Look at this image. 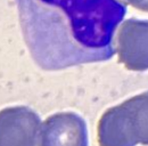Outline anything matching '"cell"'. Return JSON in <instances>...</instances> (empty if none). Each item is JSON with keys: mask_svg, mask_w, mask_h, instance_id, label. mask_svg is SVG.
<instances>
[{"mask_svg": "<svg viewBox=\"0 0 148 146\" xmlns=\"http://www.w3.org/2000/svg\"><path fill=\"white\" fill-rule=\"evenodd\" d=\"M42 121L27 106H12L0 111V146H38Z\"/></svg>", "mask_w": 148, "mask_h": 146, "instance_id": "277c9868", "label": "cell"}, {"mask_svg": "<svg viewBox=\"0 0 148 146\" xmlns=\"http://www.w3.org/2000/svg\"><path fill=\"white\" fill-rule=\"evenodd\" d=\"M24 40L42 70L99 63L115 55L127 13L121 0H16Z\"/></svg>", "mask_w": 148, "mask_h": 146, "instance_id": "6da1fadb", "label": "cell"}, {"mask_svg": "<svg viewBox=\"0 0 148 146\" xmlns=\"http://www.w3.org/2000/svg\"><path fill=\"white\" fill-rule=\"evenodd\" d=\"M124 1L137 9L148 12V0H124Z\"/></svg>", "mask_w": 148, "mask_h": 146, "instance_id": "8992f818", "label": "cell"}, {"mask_svg": "<svg viewBox=\"0 0 148 146\" xmlns=\"http://www.w3.org/2000/svg\"><path fill=\"white\" fill-rule=\"evenodd\" d=\"M99 146L148 144V91L108 109L97 126Z\"/></svg>", "mask_w": 148, "mask_h": 146, "instance_id": "7a4b0ae2", "label": "cell"}, {"mask_svg": "<svg viewBox=\"0 0 148 146\" xmlns=\"http://www.w3.org/2000/svg\"><path fill=\"white\" fill-rule=\"evenodd\" d=\"M38 146H89L87 123L74 112L55 113L41 123Z\"/></svg>", "mask_w": 148, "mask_h": 146, "instance_id": "3957f363", "label": "cell"}, {"mask_svg": "<svg viewBox=\"0 0 148 146\" xmlns=\"http://www.w3.org/2000/svg\"><path fill=\"white\" fill-rule=\"evenodd\" d=\"M119 61L130 71L148 70V21L129 18L117 33Z\"/></svg>", "mask_w": 148, "mask_h": 146, "instance_id": "5b68a950", "label": "cell"}]
</instances>
